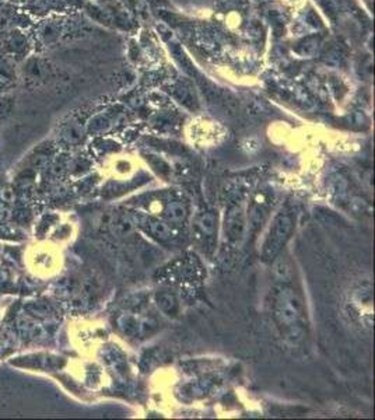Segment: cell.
<instances>
[{
  "label": "cell",
  "mask_w": 375,
  "mask_h": 420,
  "mask_svg": "<svg viewBox=\"0 0 375 420\" xmlns=\"http://www.w3.org/2000/svg\"><path fill=\"white\" fill-rule=\"evenodd\" d=\"M273 314L277 322L286 329L300 325L304 308L299 294L287 286H280L273 297Z\"/></svg>",
  "instance_id": "cell-1"
},
{
  "label": "cell",
  "mask_w": 375,
  "mask_h": 420,
  "mask_svg": "<svg viewBox=\"0 0 375 420\" xmlns=\"http://www.w3.org/2000/svg\"><path fill=\"white\" fill-rule=\"evenodd\" d=\"M294 230V219L289 213H280L270 224L268 236L262 247V259L272 262L282 252L284 245L290 240Z\"/></svg>",
  "instance_id": "cell-2"
},
{
  "label": "cell",
  "mask_w": 375,
  "mask_h": 420,
  "mask_svg": "<svg viewBox=\"0 0 375 420\" xmlns=\"http://www.w3.org/2000/svg\"><path fill=\"white\" fill-rule=\"evenodd\" d=\"M246 227L245 213L241 206H232L225 216V236L231 241H238L244 237Z\"/></svg>",
  "instance_id": "cell-3"
},
{
  "label": "cell",
  "mask_w": 375,
  "mask_h": 420,
  "mask_svg": "<svg viewBox=\"0 0 375 420\" xmlns=\"http://www.w3.org/2000/svg\"><path fill=\"white\" fill-rule=\"evenodd\" d=\"M142 227L147 234L158 240V241H168L172 237V229L167 223L155 220V219H147L146 222L142 223Z\"/></svg>",
  "instance_id": "cell-4"
},
{
  "label": "cell",
  "mask_w": 375,
  "mask_h": 420,
  "mask_svg": "<svg viewBox=\"0 0 375 420\" xmlns=\"http://www.w3.org/2000/svg\"><path fill=\"white\" fill-rule=\"evenodd\" d=\"M273 275L279 282L283 283V284H287L293 280L294 270H293L291 262L287 256L279 253L273 259Z\"/></svg>",
  "instance_id": "cell-5"
},
{
  "label": "cell",
  "mask_w": 375,
  "mask_h": 420,
  "mask_svg": "<svg viewBox=\"0 0 375 420\" xmlns=\"http://www.w3.org/2000/svg\"><path fill=\"white\" fill-rule=\"evenodd\" d=\"M155 303L161 311L168 317H175L179 313V301L171 291H158L155 294Z\"/></svg>",
  "instance_id": "cell-6"
},
{
  "label": "cell",
  "mask_w": 375,
  "mask_h": 420,
  "mask_svg": "<svg viewBox=\"0 0 375 420\" xmlns=\"http://www.w3.org/2000/svg\"><path fill=\"white\" fill-rule=\"evenodd\" d=\"M164 217L172 224H182L188 217V207L179 200H174L167 203L164 207Z\"/></svg>",
  "instance_id": "cell-7"
},
{
  "label": "cell",
  "mask_w": 375,
  "mask_h": 420,
  "mask_svg": "<svg viewBox=\"0 0 375 420\" xmlns=\"http://www.w3.org/2000/svg\"><path fill=\"white\" fill-rule=\"evenodd\" d=\"M196 227H198L202 236L213 237L216 231H217V216L213 212L202 213L196 219Z\"/></svg>",
  "instance_id": "cell-8"
},
{
  "label": "cell",
  "mask_w": 375,
  "mask_h": 420,
  "mask_svg": "<svg viewBox=\"0 0 375 420\" xmlns=\"http://www.w3.org/2000/svg\"><path fill=\"white\" fill-rule=\"evenodd\" d=\"M119 325L122 331L129 336H135L138 335V329H139V320L132 317V315H125L122 320L119 321Z\"/></svg>",
  "instance_id": "cell-9"
},
{
  "label": "cell",
  "mask_w": 375,
  "mask_h": 420,
  "mask_svg": "<svg viewBox=\"0 0 375 420\" xmlns=\"http://www.w3.org/2000/svg\"><path fill=\"white\" fill-rule=\"evenodd\" d=\"M155 331H157V321L153 320V318H143V320L139 321V336L146 337V336L153 335Z\"/></svg>",
  "instance_id": "cell-10"
},
{
  "label": "cell",
  "mask_w": 375,
  "mask_h": 420,
  "mask_svg": "<svg viewBox=\"0 0 375 420\" xmlns=\"http://www.w3.org/2000/svg\"><path fill=\"white\" fill-rule=\"evenodd\" d=\"M132 231H133V224H132L129 220H126V219L118 220V222L114 224V233H115L118 237L129 236Z\"/></svg>",
  "instance_id": "cell-11"
},
{
  "label": "cell",
  "mask_w": 375,
  "mask_h": 420,
  "mask_svg": "<svg viewBox=\"0 0 375 420\" xmlns=\"http://www.w3.org/2000/svg\"><path fill=\"white\" fill-rule=\"evenodd\" d=\"M14 198L15 195L11 188H4V189H1V199H3V200H6V202H13Z\"/></svg>",
  "instance_id": "cell-12"
},
{
  "label": "cell",
  "mask_w": 375,
  "mask_h": 420,
  "mask_svg": "<svg viewBox=\"0 0 375 420\" xmlns=\"http://www.w3.org/2000/svg\"><path fill=\"white\" fill-rule=\"evenodd\" d=\"M228 1H237V0H228Z\"/></svg>",
  "instance_id": "cell-13"
}]
</instances>
